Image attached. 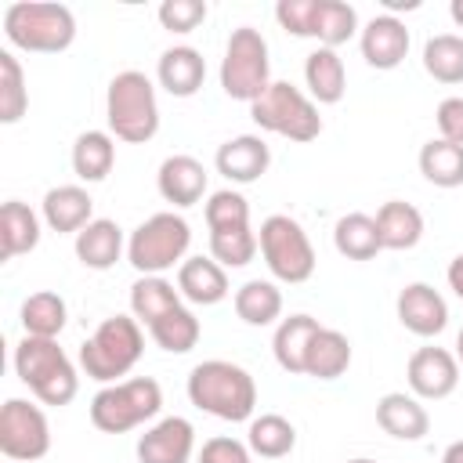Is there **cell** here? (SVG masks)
<instances>
[{
  "instance_id": "obj_31",
  "label": "cell",
  "mask_w": 463,
  "mask_h": 463,
  "mask_svg": "<svg viewBox=\"0 0 463 463\" xmlns=\"http://www.w3.org/2000/svg\"><path fill=\"white\" fill-rule=\"evenodd\" d=\"M235 315L246 326H271L282 315V293L268 279H250L235 289Z\"/></svg>"
},
{
  "instance_id": "obj_13",
  "label": "cell",
  "mask_w": 463,
  "mask_h": 463,
  "mask_svg": "<svg viewBox=\"0 0 463 463\" xmlns=\"http://www.w3.org/2000/svg\"><path fill=\"white\" fill-rule=\"evenodd\" d=\"M195 452V427L184 416H163L137 438L141 463H188Z\"/></svg>"
},
{
  "instance_id": "obj_40",
  "label": "cell",
  "mask_w": 463,
  "mask_h": 463,
  "mask_svg": "<svg viewBox=\"0 0 463 463\" xmlns=\"http://www.w3.org/2000/svg\"><path fill=\"white\" fill-rule=\"evenodd\" d=\"M250 224V203L242 192L221 188L206 199V228L224 232V228H246Z\"/></svg>"
},
{
  "instance_id": "obj_43",
  "label": "cell",
  "mask_w": 463,
  "mask_h": 463,
  "mask_svg": "<svg viewBox=\"0 0 463 463\" xmlns=\"http://www.w3.org/2000/svg\"><path fill=\"white\" fill-rule=\"evenodd\" d=\"M199 463H253V456H250V445H242V441L221 434V438L203 441Z\"/></svg>"
},
{
  "instance_id": "obj_4",
  "label": "cell",
  "mask_w": 463,
  "mask_h": 463,
  "mask_svg": "<svg viewBox=\"0 0 463 463\" xmlns=\"http://www.w3.org/2000/svg\"><path fill=\"white\" fill-rule=\"evenodd\" d=\"M14 373L43 405H69L80 391L76 365L58 347V340H47V336H22L18 340Z\"/></svg>"
},
{
  "instance_id": "obj_39",
  "label": "cell",
  "mask_w": 463,
  "mask_h": 463,
  "mask_svg": "<svg viewBox=\"0 0 463 463\" xmlns=\"http://www.w3.org/2000/svg\"><path fill=\"white\" fill-rule=\"evenodd\" d=\"M257 235L253 228H224V232H210V257L221 268H246L257 257Z\"/></svg>"
},
{
  "instance_id": "obj_35",
  "label": "cell",
  "mask_w": 463,
  "mask_h": 463,
  "mask_svg": "<svg viewBox=\"0 0 463 463\" xmlns=\"http://www.w3.org/2000/svg\"><path fill=\"white\" fill-rule=\"evenodd\" d=\"M148 333H152V340H156L163 351L184 354V351H192V347L199 344L203 326H199V318H195L184 304H177L174 311H166L163 318H156V322L148 326Z\"/></svg>"
},
{
  "instance_id": "obj_28",
  "label": "cell",
  "mask_w": 463,
  "mask_h": 463,
  "mask_svg": "<svg viewBox=\"0 0 463 463\" xmlns=\"http://www.w3.org/2000/svg\"><path fill=\"white\" fill-rule=\"evenodd\" d=\"M36 242H40V217L25 203L7 199L4 210H0V250H4V257L7 260L22 257V253L36 250Z\"/></svg>"
},
{
  "instance_id": "obj_46",
  "label": "cell",
  "mask_w": 463,
  "mask_h": 463,
  "mask_svg": "<svg viewBox=\"0 0 463 463\" xmlns=\"http://www.w3.org/2000/svg\"><path fill=\"white\" fill-rule=\"evenodd\" d=\"M383 7H387V14H394V11H416L420 0H383Z\"/></svg>"
},
{
  "instance_id": "obj_33",
  "label": "cell",
  "mask_w": 463,
  "mask_h": 463,
  "mask_svg": "<svg viewBox=\"0 0 463 463\" xmlns=\"http://www.w3.org/2000/svg\"><path fill=\"white\" fill-rule=\"evenodd\" d=\"M181 304V293L174 289V282H166L163 275H141L130 286V311L137 322L152 326L156 318H163L166 311H174Z\"/></svg>"
},
{
  "instance_id": "obj_50",
  "label": "cell",
  "mask_w": 463,
  "mask_h": 463,
  "mask_svg": "<svg viewBox=\"0 0 463 463\" xmlns=\"http://www.w3.org/2000/svg\"><path fill=\"white\" fill-rule=\"evenodd\" d=\"M347 463H376V459H347Z\"/></svg>"
},
{
  "instance_id": "obj_45",
  "label": "cell",
  "mask_w": 463,
  "mask_h": 463,
  "mask_svg": "<svg viewBox=\"0 0 463 463\" xmlns=\"http://www.w3.org/2000/svg\"><path fill=\"white\" fill-rule=\"evenodd\" d=\"M445 279H449V289H452V293L463 300V253H459V257H452V264H449Z\"/></svg>"
},
{
  "instance_id": "obj_24",
  "label": "cell",
  "mask_w": 463,
  "mask_h": 463,
  "mask_svg": "<svg viewBox=\"0 0 463 463\" xmlns=\"http://www.w3.org/2000/svg\"><path fill=\"white\" fill-rule=\"evenodd\" d=\"M376 235L383 250H412L423 239V213L412 203L391 199L376 210Z\"/></svg>"
},
{
  "instance_id": "obj_20",
  "label": "cell",
  "mask_w": 463,
  "mask_h": 463,
  "mask_svg": "<svg viewBox=\"0 0 463 463\" xmlns=\"http://www.w3.org/2000/svg\"><path fill=\"white\" fill-rule=\"evenodd\" d=\"M94 199L87 195V188L80 184H58L43 195V221L51 232L65 235V232H83L94 217Z\"/></svg>"
},
{
  "instance_id": "obj_16",
  "label": "cell",
  "mask_w": 463,
  "mask_h": 463,
  "mask_svg": "<svg viewBox=\"0 0 463 463\" xmlns=\"http://www.w3.org/2000/svg\"><path fill=\"white\" fill-rule=\"evenodd\" d=\"M217 163V174L228 177L232 184H253L268 174V163H271V152L264 145V137L257 134H239L232 141H224L213 156Z\"/></svg>"
},
{
  "instance_id": "obj_8",
  "label": "cell",
  "mask_w": 463,
  "mask_h": 463,
  "mask_svg": "<svg viewBox=\"0 0 463 463\" xmlns=\"http://www.w3.org/2000/svg\"><path fill=\"white\" fill-rule=\"evenodd\" d=\"M192 242V228L181 213L163 210L141 221L127 239V260L137 275H163L174 264H184Z\"/></svg>"
},
{
  "instance_id": "obj_19",
  "label": "cell",
  "mask_w": 463,
  "mask_h": 463,
  "mask_svg": "<svg viewBox=\"0 0 463 463\" xmlns=\"http://www.w3.org/2000/svg\"><path fill=\"white\" fill-rule=\"evenodd\" d=\"M156 76H159V87L174 98H192L199 94L203 80H206V58L195 51V47H170L159 54V65H156Z\"/></svg>"
},
{
  "instance_id": "obj_17",
  "label": "cell",
  "mask_w": 463,
  "mask_h": 463,
  "mask_svg": "<svg viewBox=\"0 0 463 463\" xmlns=\"http://www.w3.org/2000/svg\"><path fill=\"white\" fill-rule=\"evenodd\" d=\"M156 188L174 206H195L206 195V170L195 156H166L156 174Z\"/></svg>"
},
{
  "instance_id": "obj_15",
  "label": "cell",
  "mask_w": 463,
  "mask_h": 463,
  "mask_svg": "<svg viewBox=\"0 0 463 463\" xmlns=\"http://www.w3.org/2000/svg\"><path fill=\"white\" fill-rule=\"evenodd\" d=\"M398 322L409 329V333H416V336H438L445 326H449V304H445V297L434 289V286H427V282H409L402 293H398Z\"/></svg>"
},
{
  "instance_id": "obj_36",
  "label": "cell",
  "mask_w": 463,
  "mask_h": 463,
  "mask_svg": "<svg viewBox=\"0 0 463 463\" xmlns=\"http://www.w3.org/2000/svg\"><path fill=\"white\" fill-rule=\"evenodd\" d=\"M423 69L438 83H463V36L438 33L423 43Z\"/></svg>"
},
{
  "instance_id": "obj_30",
  "label": "cell",
  "mask_w": 463,
  "mask_h": 463,
  "mask_svg": "<svg viewBox=\"0 0 463 463\" xmlns=\"http://www.w3.org/2000/svg\"><path fill=\"white\" fill-rule=\"evenodd\" d=\"M333 246L347 260H373L383 250L376 235V221L369 213H344L333 228Z\"/></svg>"
},
{
  "instance_id": "obj_6",
  "label": "cell",
  "mask_w": 463,
  "mask_h": 463,
  "mask_svg": "<svg viewBox=\"0 0 463 463\" xmlns=\"http://www.w3.org/2000/svg\"><path fill=\"white\" fill-rule=\"evenodd\" d=\"M159 409H163V387L152 376H134V380L105 383L90 398V423L105 434H127L156 420Z\"/></svg>"
},
{
  "instance_id": "obj_32",
  "label": "cell",
  "mask_w": 463,
  "mask_h": 463,
  "mask_svg": "<svg viewBox=\"0 0 463 463\" xmlns=\"http://www.w3.org/2000/svg\"><path fill=\"white\" fill-rule=\"evenodd\" d=\"M69 322V307L58 293L51 289H40L33 297L22 300V329L25 336H47V340H58V333L65 329Z\"/></svg>"
},
{
  "instance_id": "obj_9",
  "label": "cell",
  "mask_w": 463,
  "mask_h": 463,
  "mask_svg": "<svg viewBox=\"0 0 463 463\" xmlns=\"http://www.w3.org/2000/svg\"><path fill=\"white\" fill-rule=\"evenodd\" d=\"M250 116L260 130H271V134L289 137L297 145H307L322 134L318 105L300 87H293L289 80H271V87L250 105Z\"/></svg>"
},
{
  "instance_id": "obj_3",
  "label": "cell",
  "mask_w": 463,
  "mask_h": 463,
  "mask_svg": "<svg viewBox=\"0 0 463 463\" xmlns=\"http://www.w3.org/2000/svg\"><path fill=\"white\" fill-rule=\"evenodd\" d=\"M105 119L119 141H130V145L152 141L159 130V101H156L152 80L137 69L116 72L105 90Z\"/></svg>"
},
{
  "instance_id": "obj_12",
  "label": "cell",
  "mask_w": 463,
  "mask_h": 463,
  "mask_svg": "<svg viewBox=\"0 0 463 463\" xmlns=\"http://www.w3.org/2000/svg\"><path fill=\"white\" fill-rule=\"evenodd\" d=\"M405 380L420 402H441L459 383V362L445 347H416L405 365Z\"/></svg>"
},
{
  "instance_id": "obj_44",
  "label": "cell",
  "mask_w": 463,
  "mask_h": 463,
  "mask_svg": "<svg viewBox=\"0 0 463 463\" xmlns=\"http://www.w3.org/2000/svg\"><path fill=\"white\" fill-rule=\"evenodd\" d=\"M438 119V130H441V141H452V145H463V98H445L434 112Z\"/></svg>"
},
{
  "instance_id": "obj_5",
  "label": "cell",
  "mask_w": 463,
  "mask_h": 463,
  "mask_svg": "<svg viewBox=\"0 0 463 463\" xmlns=\"http://www.w3.org/2000/svg\"><path fill=\"white\" fill-rule=\"evenodd\" d=\"M141 351V322L130 315H112L80 344V365L98 383H119V376H127L137 365Z\"/></svg>"
},
{
  "instance_id": "obj_47",
  "label": "cell",
  "mask_w": 463,
  "mask_h": 463,
  "mask_svg": "<svg viewBox=\"0 0 463 463\" xmlns=\"http://www.w3.org/2000/svg\"><path fill=\"white\" fill-rule=\"evenodd\" d=\"M441 463H463V441H452V445L441 452Z\"/></svg>"
},
{
  "instance_id": "obj_26",
  "label": "cell",
  "mask_w": 463,
  "mask_h": 463,
  "mask_svg": "<svg viewBox=\"0 0 463 463\" xmlns=\"http://www.w3.org/2000/svg\"><path fill=\"white\" fill-rule=\"evenodd\" d=\"M351 365V340L340 329H318L307 344V358H304V376L315 380H336L344 376Z\"/></svg>"
},
{
  "instance_id": "obj_27",
  "label": "cell",
  "mask_w": 463,
  "mask_h": 463,
  "mask_svg": "<svg viewBox=\"0 0 463 463\" xmlns=\"http://www.w3.org/2000/svg\"><path fill=\"white\" fill-rule=\"evenodd\" d=\"M116 163V141L109 130H83L72 145V174L87 184L105 181Z\"/></svg>"
},
{
  "instance_id": "obj_7",
  "label": "cell",
  "mask_w": 463,
  "mask_h": 463,
  "mask_svg": "<svg viewBox=\"0 0 463 463\" xmlns=\"http://www.w3.org/2000/svg\"><path fill=\"white\" fill-rule=\"evenodd\" d=\"M271 87V58H268V40L253 25L232 29L221 58V90L232 101H257Z\"/></svg>"
},
{
  "instance_id": "obj_11",
  "label": "cell",
  "mask_w": 463,
  "mask_h": 463,
  "mask_svg": "<svg viewBox=\"0 0 463 463\" xmlns=\"http://www.w3.org/2000/svg\"><path fill=\"white\" fill-rule=\"evenodd\" d=\"M51 449V427L40 405L7 398L0 409V452L14 463H36Z\"/></svg>"
},
{
  "instance_id": "obj_48",
  "label": "cell",
  "mask_w": 463,
  "mask_h": 463,
  "mask_svg": "<svg viewBox=\"0 0 463 463\" xmlns=\"http://www.w3.org/2000/svg\"><path fill=\"white\" fill-rule=\"evenodd\" d=\"M449 14H452V22L463 29V0H452V4H449Z\"/></svg>"
},
{
  "instance_id": "obj_14",
  "label": "cell",
  "mask_w": 463,
  "mask_h": 463,
  "mask_svg": "<svg viewBox=\"0 0 463 463\" xmlns=\"http://www.w3.org/2000/svg\"><path fill=\"white\" fill-rule=\"evenodd\" d=\"M358 47H362L365 65H373L380 72L398 69L409 54V29L394 14H376V18L365 22V29L358 36Z\"/></svg>"
},
{
  "instance_id": "obj_41",
  "label": "cell",
  "mask_w": 463,
  "mask_h": 463,
  "mask_svg": "<svg viewBox=\"0 0 463 463\" xmlns=\"http://www.w3.org/2000/svg\"><path fill=\"white\" fill-rule=\"evenodd\" d=\"M275 18L286 33L293 36H311L318 29V0H279L275 4Z\"/></svg>"
},
{
  "instance_id": "obj_18",
  "label": "cell",
  "mask_w": 463,
  "mask_h": 463,
  "mask_svg": "<svg viewBox=\"0 0 463 463\" xmlns=\"http://www.w3.org/2000/svg\"><path fill=\"white\" fill-rule=\"evenodd\" d=\"M376 423L383 434H391L398 441H420L430 430V416H427L423 402L405 391H391L376 402Z\"/></svg>"
},
{
  "instance_id": "obj_38",
  "label": "cell",
  "mask_w": 463,
  "mask_h": 463,
  "mask_svg": "<svg viewBox=\"0 0 463 463\" xmlns=\"http://www.w3.org/2000/svg\"><path fill=\"white\" fill-rule=\"evenodd\" d=\"M358 33V11L344 0H318V29L315 40L318 47H340Z\"/></svg>"
},
{
  "instance_id": "obj_42",
  "label": "cell",
  "mask_w": 463,
  "mask_h": 463,
  "mask_svg": "<svg viewBox=\"0 0 463 463\" xmlns=\"http://www.w3.org/2000/svg\"><path fill=\"white\" fill-rule=\"evenodd\" d=\"M159 25L170 33H192L206 22V4L203 0H163L159 4Z\"/></svg>"
},
{
  "instance_id": "obj_29",
  "label": "cell",
  "mask_w": 463,
  "mask_h": 463,
  "mask_svg": "<svg viewBox=\"0 0 463 463\" xmlns=\"http://www.w3.org/2000/svg\"><path fill=\"white\" fill-rule=\"evenodd\" d=\"M246 445L253 456L260 459H282L293 452L297 445V427L279 416V412H264V416H253L250 420V430H246Z\"/></svg>"
},
{
  "instance_id": "obj_1",
  "label": "cell",
  "mask_w": 463,
  "mask_h": 463,
  "mask_svg": "<svg viewBox=\"0 0 463 463\" xmlns=\"http://www.w3.org/2000/svg\"><path fill=\"white\" fill-rule=\"evenodd\" d=\"M188 402L195 409L217 416V420L242 423V420H253L257 383L242 365L224 362V358H210L188 373Z\"/></svg>"
},
{
  "instance_id": "obj_25",
  "label": "cell",
  "mask_w": 463,
  "mask_h": 463,
  "mask_svg": "<svg viewBox=\"0 0 463 463\" xmlns=\"http://www.w3.org/2000/svg\"><path fill=\"white\" fill-rule=\"evenodd\" d=\"M318 318L311 315H289L275 326V336H271V351H275V362L289 373V376H304V358H307V344L311 336L318 333Z\"/></svg>"
},
{
  "instance_id": "obj_34",
  "label": "cell",
  "mask_w": 463,
  "mask_h": 463,
  "mask_svg": "<svg viewBox=\"0 0 463 463\" xmlns=\"http://www.w3.org/2000/svg\"><path fill=\"white\" fill-rule=\"evenodd\" d=\"M420 174L438 188H459L463 184V145L452 141H427L420 148Z\"/></svg>"
},
{
  "instance_id": "obj_22",
  "label": "cell",
  "mask_w": 463,
  "mask_h": 463,
  "mask_svg": "<svg viewBox=\"0 0 463 463\" xmlns=\"http://www.w3.org/2000/svg\"><path fill=\"white\" fill-rule=\"evenodd\" d=\"M76 257L90 271H109L123 257V228L109 217H94L83 232H76Z\"/></svg>"
},
{
  "instance_id": "obj_21",
  "label": "cell",
  "mask_w": 463,
  "mask_h": 463,
  "mask_svg": "<svg viewBox=\"0 0 463 463\" xmlns=\"http://www.w3.org/2000/svg\"><path fill=\"white\" fill-rule=\"evenodd\" d=\"M177 293L192 304H221L228 297V275L213 257H188L177 268Z\"/></svg>"
},
{
  "instance_id": "obj_49",
  "label": "cell",
  "mask_w": 463,
  "mask_h": 463,
  "mask_svg": "<svg viewBox=\"0 0 463 463\" xmlns=\"http://www.w3.org/2000/svg\"><path fill=\"white\" fill-rule=\"evenodd\" d=\"M456 362L463 365V329H459V336H456Z\"/></svg>"
},
{
  "instance_id": "obj_37",
  "label": "cell",
  "mask_w": 463,
  "mask_h": 463,
  "mask_svg": "<svg viewBox=\"0 0 463 463\" xmlns=\"http://www.w3.org/2000/svg\"><path fill=\"white\" fill-rule=\"evenodd\" d=\"M29 109V90H25V72L11 51H0V123H18Z\"/></svg>"
},
{
  "instance_id": "obj_10",
  "label": "cell",
  "mask_w": 463,
  "mask_h": 463,
  "mask_svg": "<svg viewBox=\"0 0 463 463\" xmlns=\"http://www.w3.org/2000/svg\"><path fill=\"white\" fill-rule=\"evenodd\" d=\"M257 246H260V257L268 264V271L279 279V282H307L315 275V246L307 239V232L300 228V221H293L289 213H271L264 217L260 224V235H257Z\"/></svg>"
},
{
  "instance_id": "obj_23",
  "label": "cell",
  "mask_w": 463,
  "mask_h": 463,
  "mask_svg": "<svg viewBox=\"0 0 463 463\" xmlns=\"http://www.w3.org/2000/svg\"><path fill=\"white\" fill-rule=\"evenodd\" d=\"M304 83L315 105H336L347 90V72H344L340 54L333 47H315L304 61Z\"/></svg>"
},
{
  "instance_id": "obj_2",
  "label": "cell",
  "mask_w": 463,
  "mask_h": 463,
  "mask_svg": "<svg viewBox=\"0 0 463 463\" xmlns=\"http://www.w3.org/2000/svg\"><path fill=\"white\" fill-rule=\"evenodd\" d=\"M4 36L11 47L29 54H58L76 40V18L65 4L18 0L4 11Z\"/></svg>"
}]
</instances>
